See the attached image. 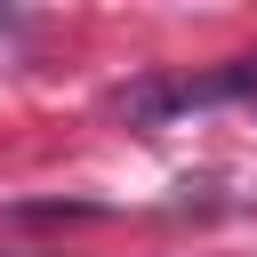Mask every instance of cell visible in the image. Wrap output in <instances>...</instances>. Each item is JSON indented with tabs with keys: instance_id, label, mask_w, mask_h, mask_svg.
Instances as JSON below:
<instances>
[{
	"instance_id": "6da1fadb",
	"label": "cell",
	"mask_w": 257,
	"mask_h": 257,
	"mask_svg": "<svg viewBox=\"0 0 257 257\" xmlns=\"http://www.w3.org/2000/svg\"><path fill=\"white\" fill-rule=\"evenodd\" d=\"M0 32H16V16H8V8H0Z\"/></svg>"
}]
</instances>
